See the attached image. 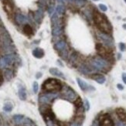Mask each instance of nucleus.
<instances>
[{
    "instance_id": "nucleus-1",
    "label": "nucleus",
    "mask_w": 126,
    "mask_h": 126,
    "mask_svg": "<svg viewBox=\"0 0 126 126\" xmlns=\"http://www.w3.org/2000/svg\"><path fill=\"white\" fill-rule=\"evenodd\" d=\"M89 65L91 67L93 70H96V71L106 72L111 68V64L109 60L100 56L92 58L89 61Z\"/></svg>"
},
{
    "instance_id": "nucleus-2",
    "label": "nucleus",
    "mask_w": 126,
    "mask_h": 126,
    "mask_svg": "<svg viewBox=\"0 0 126 126\" xmlns=\"http://www.w3.org/2000/svg\"><path fill=\"white\" fill-rule=\"evenodd\" d=\"M93 19L101 32L105 33H110L111 32V26L104 15H102L97 12H94L93 13Z\"/></svg>"
},
{
    "instance_id": "nucleus-3",
    "label": "nucleus",
    "mask_w": 126,
    "mask_h": 126,
    "mask_svg": "<svg viewBox=\"0 0 126 126\" xmlns=\"http://www.w3.org/2000/svg\"><path fill=\"white\" fill-rule=\"evenodd\" d=\"M0 41L2 43V46L4 51L8 53H12L14 50L13 46H12V40L9 33L4 27H0Z\"/></svg>"
},
{
    "instance_id": "nucleus-4",
    "label": "nucleus",
    "mask_w": 126,
    "mask_h": 126,
    "mask_svg": "<svg viewBox=\"0 0 126 126\" xmlns=\"http://www.w3.org/2000/svg\"><path fill=\"white\" fill-rule=\"evenodd\" d=\"M63 87L60 81L54 78H48L43 83L42 89L46 92H57L62 90Z\"/></svg>"
},
{
    "instance_id": "nucleus-5",
    "label": "nucleus",
    "mask_w": 126,
    "mask_h": 126,
    "mask_svg": "<svg viewBox=\"0 0 126 126\" xmlns=\"http://www.w3.org/2000/svg\"><path fill=\"white\" fill-rule=\"evenodd\" d=\"M58 96V94L55 92H47L46 94H41L39 97V102L41 104H49L51 101L56 99Z\"/></svg>"
},
{
    "instance_id": "nucleus-6",
    "label": "nucleus",
    "mask_w": 126,
    "mask_h": 126,
    "mask_svg": "<svg viewBox=\"0 0 126 126\" xmlns=\"http://www.w3.org/2000/svg\"><path fill=\"white\" fill-rule=\"evenodd\" d=\"M63 95H64V98H66L67 100L73 102H74L79 97V96H77V93L71 88H70L69 86H65L63 88Z\"/></svg>"
},
{
    "instance_id": "nucleus-7",
    "label": "nucleus",
    "mask_w": 126,
    "mask_h": 126,
    "mask_svg": "<svg viewBox=\"0 0 126 126\" xmlns=\"http://www.w3.org/2000/svg\"><path fill=\"white\" fill-rule=\"evenodd\" d=\"M97 36L98 37L99 40H101L102 42H103L104 44L108 47V48H111V47L114 46V41L112 37L110 36L108 33H105L103 32H100L97 33Z\"/></svg>"
},
{
    "instance_id": "nucleus-8",
    "label": "nucleus",
    "mask_w": 126,
    "mask_h": 126,
    "mask_svg": "<svg viewBox=\"0 0 126 126\" xmlns=\"http://www.w3.org/2000/svg\"><path fill=\"white\" fill-rule=\"evenodd\" d=\"M96 50L97 51L98 54H99V56L106 59V60H109V59L112 57L111 53H110L108 51V50L104 46L102 45L101 43H97Z\"/></svg>"
},
{
    "instance_id": "nucleus-9",
    "label": "nucleus",
    "mask_w": 126,
    "mask_h": 126,
    "mask_svg": "<svg viewBox=\"0 0 126 126\" xmlns=\"http://www.w3.org/2000/svg\"><path fill=\"white\" fill-rule=\"evenodd\" d=\"M98 125L99 126H115L113 121L108 116V115H105L101 117V120L98 122Z\"/></svg>"
},
{
    "instance_id": "nucleus-10",
    "label": "nucleus",
    "mask_w": 126,
    "mask_h": 126,
    "mask_svg": "<svg viewBox=\"0 0 126 126\" xmlns=\"http://www.w3.org/2000/svg\"><path fill=\"white\" fill-rule=\"evenodd\" d=\"M78 70L83 74H85V75H88V74H91L94 70L91 68L89 64H81L78 66Z\"/></svg>"
},
{
    "instance_id": "nucleus-11",
    "label": "nucleus",
    "mask_w": 126,
    "mask_h": 126,
    "mask_svg": "<svg viewBox=\"0 0 126 126\" xmlns=\"http://www.w3.org/2000/svg\"><path fill=\"white\" fill-rule=\"evenodd\" d=\"M77 82L78 85H79L80 88L83 90V91H86V90H94V88H93L92 86H90L89 84H88L86 82L83 80H81V78H77Z\"/></svg>"
},
{
    "instance_id": "nucleus-12",
    "label": "nucleus",
    "mask_w": 126,
    "mask_h": 126,
    "mask_svg": "<svg viewBox=\"0 0 126 126\" xmlns=\"http://www.w3.org/2000/svg\"><path fill=\"white\" fill-rule=\"evenodd\" d=\"M90 78L93 79L94 81H95L97 83L102 84H104L105 81H106V78L104 75H102L101 74H93L90 75Z\"/></svg>"
},
{
    "instance_id": "nucleus-13",
    "label": "nucleus",
    "mask_w": 126,
    "mask_h": 126,
    "mask_svg": "<svg viewBox=\"0 0 126 126\" xmlns=\"http://www.w3.org/2000/svg\"><path fill=\"white\" fill-rule=\"evenodd\" d=\"M116 114L119 119H120V121H123V122H126V111L125 109L121 108H119L115 110Z\"/></svg>"
},
{
    "instance_id": "nucleus-14",
    "label": "nucleus",
    "mask_w": 126,
    "mask_h": 126,
    "mask_svg": "<svg viewBox=\"0 0 126 126\" xmlns=\"http://www.w3.org/2000/svg\"><path fill=\"white\" fill-rule=\"evenodd\" d=\"M15 20L16 22L18 24H25L26 22H27L28 19L24 15L20 14V13H18L15 15Z\"/></svg>"
},
{
    "instance_id": "nucleus-15",
    "label": "nucleus",
    "mask_w": 126,
    "mask_h": 126,
    "mask_svg": "<svg viewBox=\"0 0 126 126\" xmlns=\"http://www.w3.org/2000/svg\"><path fill=\"white\" fill-rule=\"evenodd\" d=\"M54 48H55V50H57V51H59V52H61V51L67 49V43L64 40L58 41L57 43H55Z\"/></svg>"
},
{
    "instance_id": "nucleus-16",
    "label": "nucleus",
    "mask_w": 126,
    "mask_h": 126,
    "mask_svg": "<svg viewBox=\"0 0 126 126\" xmlns=\"http://www.w3.org/2000/svg\"><path fill=\"white\" fill-rule=\"evenodd\" d=\"M50 73L52 74V75H53V76L58 77L60 78H62V79H65L64 74H63L60 70H58L57 68H54V67L50 68Z\"/></svg>"
},
{
    "instance_id": "nucleus-17",
    "label": "nucleus",
    "mask_w": 126,
    "mask_h": 126,
    "mask_svg": "<svg viewBox=\"0 0 126 126\" xmlns=\"http://www.w3.org/2000/svg\"><path fill=\"white\" fill-rule=\"evenodd\" d=\"M43 10L42 9H38L37 11L35 12L34 13V19L36 20L38 23H40L42 20V18H43Z\"/></svg>"
},
{
    "instance_id": "nucleus-18",
    "label": "nucleus",
    "mask_w": 126,
    "mask_h": 126,
    "mask_svg": "<svg viewBox=\"0 0 126 126\" xmlns=\"http://www.w3.org/2000/svg\"><path fill=\"white\" fill-rule=\"evenodd\" d=\"M22 31L26 35H27V36H31V35H33V28L29 24H25L24 25V26H23V29H22Z\"/></svg>"
},
{
    "instance_id": "nucleus-19",
    "label": "nucleus",
    "mask_w": 126,
    "mask_h": 126,
    "mask_svg": "<svg viewBox=\"0 0 126 126\" xmlns=\"http://www.w3.org/2000/svg\"><path fill=\"white\" fill-rule=\"evenodd\" d=\"M18 94H19V97L20 100H22V101L26 100V97H27L26 96V89L24 88L21 87V88L19 89Z\"/></svg>"
},
{
    "instance_id": "nucleus-20",
    "label": "nucleus",
    "mask_w": 126,
    "mask_h": 126,
    "mask_svg": "<svg viewBox=\"0 0 126 126\" xmlns=\"http://www.w3.org/2000/svg\"><path fill=\"white\" fill-rule=\"evenodd\" d=\"M33 55L37 58H42L44 56V51L42 49L40 48H37L33 51Z\"/></svg>"
},
{
    "instance_id": "nucleus-21",
    "label": "nucleus",
    "mask_w": 126,
    "mask_h": 126,
    "mask_svg": "<svg viewBox=\"0 0 126 126\" xmlns=\"http://www.w3.org/2000/svg\"><path fill=\"white\" fill-rule=\"evenodd\" d=\"M78 61V53L77 52L71 53L70 56V62L71 64H75Z\"/></svg>"
},
{
    "instance_id": "nucleus-22",
    "label": "nucleus",
    "mask_w": 126,
    "mask_h": 126,
    "mask_svg": "<svg viewBox=\"0 0 126 126\" xmlns=\"http://www.w3.org/2000/svg\"><path fill=\"white\" fill-rule=\"evenodd\" d=\"M23 119H24V117H23V115H15L13 116V120L15 121V123L17 125L22 124Z\"/></svg>"
},
{
    "instance_id": "nucleus-23",
    "label": "nucleus",
    "mask_w": 126,
    "mask_h": 126,
    "mask_svg": "<svg viewBox=\"0 0 126 126\" xmlns=\"http://www.w3.org/2000/svg\"><path fill=\"white\" fill-rule=\"evenodd\" d=\"M4 75H5V77L6 78V79H7L8 81H9V80L12 79V78H13V71H12L11 70H9V69H6L5 71H4Z\"/></svg>"
},
{
    "instance_id": "nucleus-24",
    "label": "nucleus",
    "mask_w": 126,
    "mask_h": 126,
    "mask_svg": "<svg viewBox=\"0 0 126 126\" xmlns=\"http://www.w3.org/2000/svg\"><path fill=\"white\" fill-rule=\"evenodd\" d=\"M56 13L58 14V15H60L64 14L65 13V7L63 5H58L56 8Z\"/></svg>"
},
{
    "instance_id": "nucleus-25",
    "label": "nucleus",
    "mask_w": 126,
    "mask_h": 126,
    "mask_svg": "<svg viewBox=\"0 0 126 126\" xmlns=\"http://www.w3.org/2000/svg\"><path fill=\"white\" fill-rule=\"evenodd\" d=\"M13 108V105L12 104V103L10 102H7L3 106V110L5 111L6 112H10L12 111V110Z\"/></svg>"
},
{
    "instance_id": "nucleus-26",
    "label": "nucleus",
    "mask_w": 126,
    "mask_h": 126,
    "mask_svg": "<svg viewBox=\"0 0 126 126\" xmlns=\"http://www.w3.org/2000/svg\"><path fill=\"white\" fill-rule=\"evenodd\" d=\"M74 3L76 4V6L78 7H83L85 4L87 3V0H75Z\"/></svg>"
},
{
    "instance_id": "nucleus-27",
    "label": "nucleus",
    "mask_w": 126,
    "mask_h": 126,
    "mask_svg": "<svg viewBox=\"0 0 126 126\" xmlns=\"http://www.w3.org/2000/svg\"><path fill=\"white\" fill-rule=\"evenodd\" d=\"M60 57L63 58V59H67L68 57V55H69V52H68V50L65 49L64 50H63L61 51V52H60Z\"/></svg>"
},
{
    "instance_id": "nucleus-28",
    "label": "nucleus",
    "mask_w": 126,
    "mask_h": 126,
    "mask_svg": "<svg viewBox=\"0 0 126 126\" xmlns=\"http://www.w3.org/2000/svg\"><path fill=\"white\" fill-rule=\"evenodd\" d=\"M38 89H39V85L37 82H33V92L36 94L38 92Z\"/></svg>"
},
{
    "instance_id": "nucleus-29",
    "label": "nucleus",
    "mask_w": 126,
    "mask_h": 126,
    "mask_svg": "<svg viewBox=\"0 0 126 126\" xmlns=\"http://www.w3.org/2000/svg\"><path fill=\"white\" fill-rule=\"evenodd\" d=\"M84 108L86 109V111H88L90 109V103L88 99H85L84 100Z\"/></svg>"
},
{
    "instance_id": "nucleus-30",
    "label": "nucleus",
    "mask_w": 126,
    "mask_h": 126,
    "mask_svg": "<svg viewBox=\"0 0 126 126\" xmlns=\"http://www.w3.org/2000/svg\"><path fill=\"white\" fill-rule=\"evenodd\" d=\"M98 7H99V9L103 12H106L108 10V7L105 5H104V4H100V5L98 6Z\"/></svg>"
},
{
    "instance_id": "nucleus-31",
    "label": "nucleus",
    "mask_w": 126,
    "mask_h": 126,
    "mask_svg": "<svg viewBox=\"0 0 126 126\" xmlns=\"http://www.w3.org/2000/svg\"><path fill=\"white\" fill-rule=\"evenodd\" d=\"M70 126H81V121H74L70 125Z\"/></svg>"
},
{
    "instance_id": "nucleus-32",
    "label": "nucleus",
    "mask_w": 126,
    "mask_h": 126,
    "mask_svg": "<svg viewBox=\"0 0 126 126\" xmlns=\"http://www.w3.org/2000/svg\"><path fill=\"white\" fill-rule=\"evenodd\" d=\"M119 48L121 51H125L126 50V47H125V44L123 43H119Z\"/></svg>"
},
{
    "instance_id": "nucleus-33",
    "label": "nucleus",
    "mask_w": 126,
    "mask_h": 126,
    "mask_svg": "<svg viewBox=\"0 0 126 126\" xmlns=\"http://www.w3.org/2000/svg\"><path fill=\"white\" fill-rule=\"evenodd\" d=\"M48 13L50 15H53L54 13V8L53 6H50L49 8V9H48Z\"/></svg>"
},
{
    "instance_id": "nucleus-34",
    "label": "nucleus",
    "mask_w": 126,
    "mask_h": 126,
    "mask_svg": "<svg viewBox=\"0 0 126 126\" xmlns=\"http://www.w3.org/2000/svg\"><path fill=\"white\" fill-rule=\"evenodd\" d=\"M115 125L116 126H125V124H124L123 121H117L115 123Z\"/></svg>"
},
{
    "instance_id": "nucleus-35",
    "label": "nucleus",
    "mask_w": 126,
    "mask_h": 126,
    "mask_svg": "<svg viewBox=\"0 0 126 126\" xmlns=\"http://www.w3.org/2000/svg\"><path fill=\"white\" fill-rule=\"evenodd\" d=\"M3 81H4V78L2 74H0V86H1L3 84Z\"/></svg>"
},
{
    "instance_id": "nucleus-36",
    "label": "nucleus",
    "mask_w": 126,
    "mask_h": 126,
    "mask_svg": "<svg viewBox=\"0 0 126 126\" xmlns=\"http://www.w3.org/2000/svg\"><path fill=\"white\" fill-rule=\"evenodd\" d=\"M117 88H118V89H119L120 90H123L124 89V87L121 85V84H117Z\"/></svg>"
},
{
    "instance_id": "nucleus-37",
    "label": "nucleus",
    "mask_w": 126,
    "mask_h": 126,
    "mask_svg": "<svg viewBox=\"0 0 126 126\" xmlns=\"http://www.w3.org/2000/svg\"><path fill=\"white\" fill-rule=\"evenodd\" d=\"M122 81H124V83L126 84V74H122Z\"/></svg>"
},
{
    "instance_id": "nucleus-38",
    "label": "nucleus",
    "mask_w": 126,
    "mask_h": 126,
    "mask_svg": "<svg viewBox=\"0 0 126 126\" xmlns=\"http://www.w3.org/2000/svg\"><path fill=\"white\" fill-rule=\"evenodd\" d=\"M42 73L41 72H38L37 74V75H36V77L37 78V79H39V78H40L41 77H42Z\"/></svg>"
},
{
    "instance_id": "nucleus-39",
    "label": "nucleus",
    "mask_w": 126,
    "mask_h": 126,
    "mask_svg": "<svg viewBox=\"0 0 126 126\" xmlns=\"http://www.w3.org/2000/svg\"><path fill=\"white\" fill-rule=\"evenodd\" d=\"M57 2L58 3H60V4H62V3H64L66 0H57Z\"/></svg>"
},
{
    "instance_id": "nucleus-40",
    "label": "nucleus",
    "mask_w": 126,
    "mask_h": 126,
    "mask_svg": "<svg viewBox=\"0 0 126 126\" xmlns=\"http://www.w3.org/2000/svg\"><path fill=\"white\" fill-rule=\"evenodd\" d=\"M67 1L68 2H70V3H74V2H75V0H67Z\"/></svg>"
},
{
    "instance_id": "nucleus-41",
    "label": "nucleus",
    "mask_w": 126,
    "mask_h": 126,
    "mask_svg": "<svg viewBox=\"0 0 126 126\" xmlns=\"http://www.w3.org/2000/svg\"><path fill=\"white\" fill-rule=\"evenodd\" d=\"M123 28L126 30V24H124V25H123Z\"/></svg>"
},
{
    "instance_id": "nucleus-42",
    "label": "nucleus",
    "mask_w": 126,
    "mask_h": 126,
    "mask_svg": "<svg viewBox=\"0 0 126 126\" xmlns=\"http://www.w3.org/2000/svg\"><path fill=\"white\" fill-rule=\"evenodd\" d=\"M0 126H1V121H0Z\"/></svg>"
},
{
    "instance_id": "nucleus-43",
    "label": "nucleus",
    "mask_w": 126,
    "mask_h": 126,
    "mask_svg": "<svg viewBox=\"0 0 126 126\" xmlns=\"http://www.w3.org/2000/svg\"><path fill=\"white\" fill-rule=\"evenodd\" d=\"M94 1H97V0H94Z\"/></svg>"
},
{
    "instance_id": "nucleus-44",
    "label": "nucleus",
    "mask_w": 126,
    "mask_h": 126,
    "mask_svg": "<svg viewBox=\"0 0 126 126\" xmlns=\"http://www.w3.org/2000/svg\"><path fill=\"white\" fill-rule=\"evenodd\" d=\"M125 2H126V0H125Z\"/></svg>"
},
{
    "instance_id": "nucleus-45",
    "label": "nucleus",
    "mask_w": 126,
    "mask_h": 126,
    "mask_svg": "<svg viewBox=\"0 0 126 126\" xmlns=\"http://www.w3.org/2000/svg\"><path fill=\"white\" fill-rule=\"evenodd\" d=\"M125 126H126V125H125Z\"/></svg>"
}]
</instances>
